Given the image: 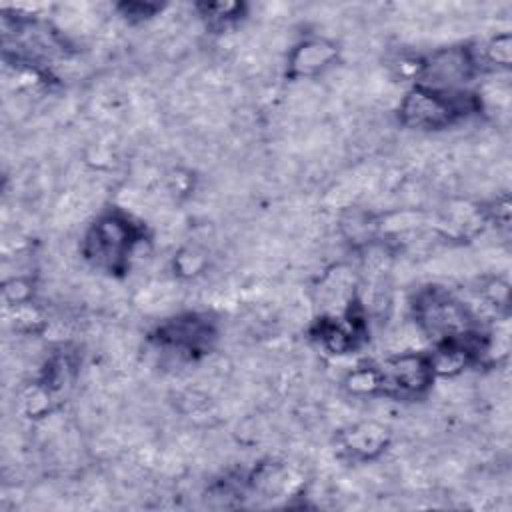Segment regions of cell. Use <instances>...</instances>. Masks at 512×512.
<instances>
[{
  "label": "cell",
  "instance_id": "1",
  "mask_svg": "<svg viewBox=\"0 0 512 512\" xmlns=\"http://www.w3.org/2000/svg\"><path fill=\"white\" fill-rule=\"evenodd\" d=\"M136 242L134 226L122 216H104L86 238V254L96 264L110 270L122 268Z\"/></svg>",
  "mask_w": 512,
  "mask_h": 512
},
{
  "label": "cell",
  "instance_id": "5",
  "mask_svg": "<svg viewBox=\"0 0 512 512\" xmlns=\"http://www.w3.org/2000/svg\"><path fill=\"white\" fill-rule=\"evenodd\" d=\"M472 72V58L462 48H448L432 54L424 64V78L434 90L454 88L468 80Z\"/></svg>",
  "mask_w": 512,
  "mask_h": 512
},
{
  "label": "cell",
  "instance_id": "4",
  "mask_svg": "<svg viewBox=\"0 0 512 512\" xmlns=\"http://www.w3.org/2000/svg\"><path fill=\"white\" fill-rule=\"evenodd\" d=\"M416 316L428 334L442 336L448 342L468 336L470 320L464 306L446 294H424L416 304Z\"/></svg>",
  "mask_w": 512,
  "mask_h": 512
},
{
  "label": "cell",
  "instance_id": "2",
  "mask_svg": "<svg viewBox=\"0 0 512 512\" xmlns=\"http://www.w3.org/2000/svg\"><path fill=\"white\" fill-rule=\"evenodd\" d=\"M432 368L434 364L418 354H402L390 358L374 370V390L396 398L416 396L428 386L432 378Z\"/></svg>",
  "mask_w": 512,
  "mask_h": 512
},
{
  "label": "cell",
  "instance_id": "6",
  "mask_svg": "<svg viewBox=\"0 0 512 512\" xmlns=\"http://www.w3.org/2000/svg\"><path fill=\"white\" fill-rule=\"evenodd\" d=\"M212 338L210 324L200 316H182L160 328V340L180 350H200Z\"/></svg>",
  "mask_w": 512,
  "mask_h": 512
},
{
  "label": "cell",
  "instance_id": "7",
  "mask_svg": "<svg viewBox=\"0 0 512 512\" xmlns=\"http://www.w3.org/2000/svg\"><path fill=\"white\" fill-rule=\"evenodd\" d=\"M334 58V48L322 40L306 42L292 56V70L296 74H314Z\"/></svg>",
  "mask_w": 512,
  "mask_h": 512
},
{
  "label": "cell",
  "instance_id": "3",
  "mask_svg": "<svg viewBox=\"0 0 512 512\" xmlns=\"http://www.w3.org/2000/svg\"><path fill=\"white\" fill-rule=\"evenodd\" d=\"M466 104L444 90L418 88L402 102V118L416 128H440L464 114Z\"/></svg>",
  "mask_w": 512,
  "mask_h": 512
}]
</instances>
